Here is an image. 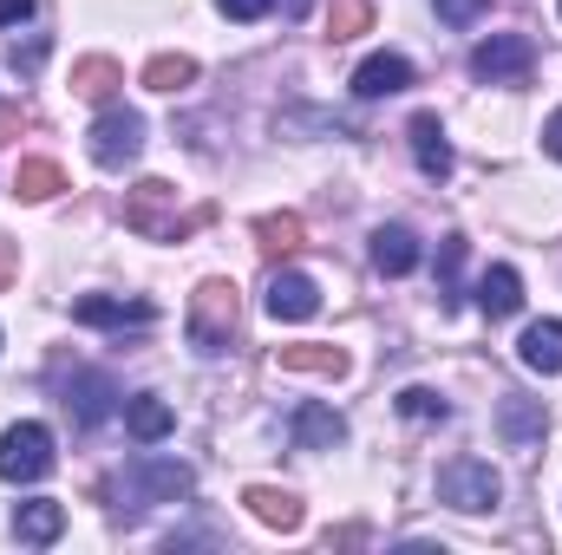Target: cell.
Returning a JSON list of instances; mask_svg holds the SVG:
<instances>
[{
	"label": "cell",
	"instance_id": "18",
	"mask_svg": "<svg viewBox=\"0 0 562 555\" xmlns=\"http://www.w3.org/2000/svg\"><path fill=\"white\" fill-rule=\"evenodd\" d=\"M294 444L301 451H334V444H347V418L334 406H301L294 412Z\"/></svg>",
	"mask_w": 562,
	"mask_h": 555
},
{
	"label": "cell",
	"instance_id": "14",
	"mask_svg": "<svg viewBox=\"0 0 562 555\" xmlns=\"http://www.w3.org/2000/svg\"><path fill=\"white\" fill-rule=\"evenodd\" d=\"M59 530H66V503H53V497H33V503H20V510H13V536H20V543H33V550L59 543Z\"/></svg>",
	"mask_w": 562,
	"mask_h": 555
},
{
	"label": "cell",
	"instance_id": "4",
	"mask_svg": "<svg viewBox=\"0 0 562 555\" xmlns=\"http://www.w3.org/2000/svg\"><path fill=\"white\" fill-rule=\"evenodd\" d=\"M46 471H53V431L33 424V418L7 424V431H0V477H7V484H40Z\"/></svg>",
	"mask_w": 562,
	"mask_h": 555
},
{
	"label": "cell",
	"instance_id": "21",
	"mask_svg": "<svg viewBox=\"0 0 562 555\" xmlns=\"http://www.w3.org/2000/svg\"><path fill=\"white\" fill-rule=\"evenodd\" d=\"M281 373H314V380H340L347 373V353L340 347H276Z\"/></svg>",
	"mask_w": 562,
	"mask_h": 555
},
{
	"label": "cell",
	"instance_id": "5",
	"mask_svg": "<svg viewBox=\"0 0 562 555\" xmlns=\"http://www.w3.org/2000/svg\"><path fill=\"white\" fill-rule=\"evenodd\" d=\"M170 203H177V190H170L164 177H144L138 190L125 196V229L144 236V242H177L190 223H177V216H170Z\"/></svg>",
	"mask_w": 562,
	"mask_h": 555
},
{
	"label": "cell",
	"instance_id": "8",
	"mask_svg": "<svg viewBox=\"0 0 562 555\" xmlns=\"http://www.w3.org/2000/svg\"><path fill=\"white\" fill-rule=\"evenodd\" d=\"M72 320L79 327H150V301H112V294H79L72 301Z\"/></svg>",
	"mask_w": 562,
	"mask_h": 555
},
{
	"label": "cell",
	"instance_id": "2",
	"mask_svg": "<svg viewBox=\"0 0 562 555\" xmlns=\"http://www.w3.org/2000/svg\"><path fill=\"white\" fill-rule=\"evenodd\" d=\"M497 497H504V477H497L484 457H451V464H438V503H451V510H464V517H484V510H497Z\"/></svg>",
	"mask_w": 562,
	"mask_h": 555
},
{
	"label": "cell",
	"instance_id": "9",
	"mask_svg": "<svg viewBox=\"0 0 562 555\" xmlns=\"http://www.w3.org/2000/svg\"><path fill=\"white\" fill-rule=\"evenodd\" d=\"M269 314H276V320H314V314H321V287H314V275L281 269V275L269 281Z\"/></svg>",
	"mask_w": 562,
	"mask_h": 555
},
{
	"label": "cell",
	"instance_id": "26",
	"mask_svg": "<svg viewBox=\"0 0 562 555\" xmlns=\"http://www.w3.org/2000/svg\"><path fill=\"white\" fill-rule=\"evenodd\" d=\"M400 412L413 418V424H431V418H451V406H445L431 386H406V393H400Z\"/></svg>",
	"mask_w": 562,
	"mask_h": 555
},
{
	"label": "cell",
	"instance_id": "13",
	"mask_svg": "<svg viewBox=\"0 0 562 555\" xmlns=\"http://www.w3.org/2000/svg\"><path fill=\"white\" fill-rule=\"evenodd\" d=\"M373 269H380V275H413V269H419V236H413L406 223L373 229Z\"/></svg>",
	"mask_w": 562,
	"mask_h": 555
},
{
	"label": "cell",
	"instance_id": "23",
	"mask_svg": "<svg viewBox=\"0 0 562 555\" xmlns=\"http://www.w3.org/2000/svg\"><path fill=\"white\" fill-rule=\"evenodd\" d=\"M190 79H196V59H190V53H157V59L144 66V86H150V92H183Z\"/></svg>",
	"mask_w": 562,
	"mask_h": 555
},
{
	"label": "cell",
	"instance_id": "16",
	"mask_svg": "<svg viewBox=\"0 0 562 555\" xmlns=\"http://www.w3.org/2000/svg\"><path fill=\"white\" fill-rule=\"evenodd\" d=\"M119 86H125V66H119V59H105V53H92V59H79V66H72V92H79V99H92V105H112V99H119Z\"/></svg>",
	"mask_w": 562,
	"mask_h": 555
},
{
	"label": "cell",
	"instance_id": "15",
	"mask_svg": "<svg viewBox=\"0 0 562 555\" xmlns=\"http://www.w3.org/2000/svg\"><path fill=\"white\" fill-rule=\"evenodd\" d=\"M112 399H119V386L105 373H72V386H66V406H72L79 424H105L112 418Z\"/></svg>",
	"mask_w": 562,
	"mask_h": 555
},
{
	"label": "cell",
	"instance_id": "28",
	"mask_svg": "<svg viewBox=\"0 0 562 555\" xmlns=\"http://www.w3.org/2000/svg\"><path fill=\"white\" fill-rule=\"evenodd\" d=\"M458 262H464V236H445V249H438V287L451 294V281H458Z\"/></svg>",
	"mask_w": 562,
	"mask_h": 555
},
{
	"label": "cell",
	"instance_id": "12",
	"mask_svg": "<svg viewBox=\"0 0 562 555\" xmlns=\"http://www.w3.org/2000/svg\"><path fill=\"white\" fill-rule=\"evenodd\" d=\"M517 360H524L530 373L557 380V373H562V320H530V327H524V340H517Z\"/></svg>",
	"mask_w": 562,
	"mask_h": 555
},
{
	"label": "cell",
	"instance_id": "7",
	"mask_svg": "<svg viewBox=\"0 0 562 555\" xmlns=\"http://www.w3.org/2000/svg\"><path fill=\"white\" fill-rule=\"evenodd\" d=\"M471 72H477V79H491V86L524 79V72H530V39H524V33H491V39H477Z\"/></svg>",
	"mask_w": 562,
	"mask_h": 555
},
{
	"label": "cell",
	"instance_id": "25",
	"mask_svg": "<svg viewBox=\"0 0 562 555\" xmlns=\"http://www.w3.org/2000/svg\"><path fill=\"white\" fill-rule=\"evenodd\" d=\"M504 438H510V444H537V438H543V406H530V399L510 393V399H504Z\"/></svg>",
	"mask_w": 562,
	"mask_h": 555
},
{
	"label": "cell",
	"instance_id": "11",
	"mask_svg": "<svg viewBox=\"0 0 562 555\" xmlns=\"http://www.w3.org/2000/svg\"><path fill=\"white\" fill-rule=\"evenodd\" d=\"M243 503H249V517H256V523H269V530H281V536H288V530H301V517H307V510H301V497H294V490H276V484H249V490H243Z\"/></svg>",
	"mask_w": 562,
	"mask_h": 555
},
{
	"label": "cell",
	"instance_id": "30",
	"mask_svg": "<svg viewBox=\"0 0 562 555\" xmlns=\"http://www.w3.org/2000/svg\"><path fill=\"white\" fill-rule=\"evenodd\" d=\"M216 7H223L229 20H262V13H269L276 0H216Z\"/></svg>",
	"mask_w": 562,
	"mask_h": 555
},
{
	"label": "cell",
	"instance_id": "33",
	"mask_svg": "<svg viewBox=\"0 0 562 555\" xmlns=\"http://www.w3.org/2000/svg\"><path fill=\"white\" fill-rule=\"evenodd\" d=\"M543 150H550V157L562 163V105L550 112V125H543Z\"/></svg>",
	"mask_w": 562,
	"mask_h": 555
},
{
	"label": "cell",
	"instance_id": "17",
	"mask_svg": "<svg viewBox=\"0 0 562 555\" xmlns=\"http://www.w3.org/2000/svg\"><path fill=\"white\" fill-rule=\"evenodd\" d=\"M477 307H484L491 320H510V314L524 307V275H517V269H504V262H497V269H484V275H477Z\"/></svg>",
	"mask_w": 562,
	"mask_h": 555
},
{
	"label": "cell",
	"instance_id": "1",
	"mask_svg": "<svg viewBox=\"0 0 562 555\" xmlns=\"http://www.w3.org/2000/svg\"><path fill=\"white\" fill-rule=\"evenodd\" d=\"M236 327H243V301H236V281L210 275L196 294H190V314H183V333H190V347L196 353H229V340H236Z\"/></svg>",
	"mask_w": 562,
	"mask_h": 555
},
{
	"label": "cell",
	"instance_id": "24",
	"mask_svg": "<svg viewBox=\"0 0 562 555\" xmlns=\"http://www.w3.org/2000/svg\"><path fill=\"white\" fill-rule=\"evenodd\" d=\"M301 236H307V229H301V216H262V223H256V242H262V256H269V262L294 256V249H301Z\"/></svg>",
	"mask_w": 562,
	"mask_h": 555
},
{
	"label": "cell",
	"instance_id": "6",
	"mask_svg": "<svg viewBox=\"0 0 562 555\" xmlns=\"http://www.w3.org/2000/svg\"><path fill=\"white\" fill-rule=\"evenodd\" d=\"M138 150H144V118L125 112V105H105L99 125H92V163L99 170H125Z\"/></svg>",
	"mask_w": 562,
	"mask_h": 555
},
{
	"label": "cell",
	"instance_id": "31",
	"mask_svg": "<svg viewBox=\"0 0 562 555\" xmlns=\"http://www.w3.org/2000/svg\"><path fill=\"white\" fill-rule=\"evenodd\" d=\"M13 275H20V242H13V236H0V287H7Z\"/></svg>",
	"mask_w": 562,
	"mask_h": 555
},
{
	"label": "cell",
	"instance_id": "29",
	"mask_svg": "<svg viewBox=\"0 0 562 555\" xmlns=\"http://www.w3.org/2000/svg\"><path fill=\"white\" fill-rule=\"evenodd\" d=\"M477 13H491V0H438V20H451V26H471Z\"/></svg>",
	"mask_w": 562,
	"mask_h": 555
},
{
	"label": "cell",
	"instance_id": "19",
	"mask_svg": "<svg viewBox=\"0 0 562 555\" xmlns=\"http://www.w3.org/2000/svg\"><path fill=\"white\" fill-rule=\"evenodd\" d=\"M66 190V170L53 163V157H20V170H13V196L20 203H46V196H59Z\"/></svg>",
	"mask_w": 562,
	"mask_h": 555
},
{
	"label": "cell",
	"instance_id": "27",
	"mask_svg": "<svg viewBox=\"0 0 562 555\" xmlns=\"http://www.w3.org/2000/svg\"><path fill=\"white\" fill-rule=\"evenodd\" d=\"M367 20H373V7H367V0H340V7H334V39L367 33Z\"/></svg>",
	"mask_w": 562,
	"mask_h": 555
},
{
	"label": "cell",
	"instance_id": "34",
	"mask_svg": "<svg viewBox=\"0 0 562 555\" xmlns=\"http://www.w3.org/2000/svg\"><path fill=\"white\" fill-rule=\"evenodd\" d=\"M281 7H288V20H301V13H307V0H281Z\"/></svg>",
	"mask_w": 562,
	"mask_h": 555
},
{
	"label": "cell",
	"instance_id": "10",
	"mask_svg": "<svg viewBox=\"0 0 562 555\" xmlns=\"http://www.w3.org/2000/svg\"><path fill=\"white\" fill-rule=\"evenodd\" d=\"M413 86V59H400V53H373L360 72H353V92L360 99H393V92H406Z\"/></svg>",
	"mask_w": 562,
	"mask_h": 555
},
{
	"label": "cell",
	"instance_id": "20",
	"mask_svg": "<svg viewBox=\"0 0 562 555\" xmlns=\"http://www.w3.org/2000/svg\"><path fill=\"white\" fill-rule=\"evenodd\" d=\"M406 138H413V157H419L425 177H451V144H445V125H438L431 112L413 118V132H406Z\"/></svg>",
	"mask_w": 562,
	"mask_h": 555
},
{
	"label": "cell",
	"instance_id": "3",
	"mask_svg": "<svg viewBox=\"0 0 562 555\" xmlns=\"http://www.w3.org/2000/svg\"><path fill=\"white\" fill-rule=\"evenodd\" d=\"M190 490H196V477H190V464H177V457H150V451H144L138 464L125 471V510L177 503V497H190Z\"/></svg>",
	"mask_w": 562,
	"mask_h": 555
},
{
	"label": "cell",
	"instance_id": "22",
	"mask_svg": "<svg viewBox=\"0 0 562 555\" xmlns=\"http://www.w3.org/2000/svg\"><path fill=\"white\" fill-rule=\"evenodd\" d=\"M170 424H177V412H170L157 393H138V399L125 406V431H132L138 444H164V438H170Z\"/></svg>",
	"mask_w": 562,
	"mask_h": 555
},
{
	"label": "cell",
	"instance_id": "32",
	"mask_svg": "<svg viewBox=\"0 0 562 555\" xmlns=\"http://www.w3.org/2000/svg\"><path fill=\"white\" fill-rule=\"evenodd\" d=\"M33 20V0H0V26H26Z\"/></svg>",
	"mask_w": 562,
	"mask_h": 555
}]
</instances>
